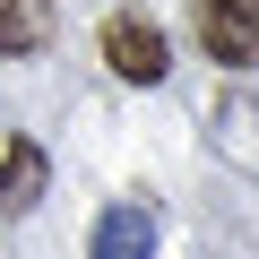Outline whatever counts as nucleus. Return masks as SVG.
<instances>
[{
  "instance_id": "obj_1",
  "label": "nucleus",
  "mask_w": 259,
  "mask_h": 259,
  "mask_svg": "<svg viewBox=\"0 0 259 259\" xmlns=\"http://www.w3.org/2000/svg\"><path fill=\"white\" fill-rule=\"evenodd\" d=\"M104 61H112V78H130V87H156L164 69H173V52H164V35L139 18V9H121V18H104Z\"/></svg>"
},
{
  "instance_id": "obj_2",
  "label": "nucleus",
  "mask_w": 259,
  "mask_h": 259,
  "mask_svg": "<svg viewBox=\"0 0 259 259\" xmlns=\"http://www.w3.org/2000/svg\"><path fill=\"white\" fill-rule=\"evenodd\" d=\"M199 44L216 69H250L259 61V0H199Z\"/></svg>"
},
{
  "instance_id": "obj_3",
  "label": "nucleus",
  "mask_w": 259,
  "mask_h": 259,
  "mask_svg": "<svg viewBox=\"0 0 259 259\" xmlns=\"http://www.w3.org/2000/svg\"><path fill=\"white\" fill-rule=\"evenodd\" d=\"M87 259H156V216H147L139 199H112V207L95 216Z\"/></svg>"
},
{
  "instance_id": "obj_4",
  "label": "nucleus",
  "mask_w": 259,
  "mask_h": 259,
  "mask_svg": "<svg viewBox=\"0 0 259 259\" xmlns=\"http://www.w3.org/2000/svg\"><path fill=\"white\" fill-rule=\"evenodd\" d=\"M44 182H52L44 147H35V139H9V156H0V216H26V207L44 199Z\"/></svg>"
},
{
  "instance_id": "obj_5",
  "label": "nucleus",
  "mask_w": 259,
  "mask_h": 259,
  "mask_svg": "<svg viewBox=\"0 0 259 259\" xmlns=\"http://www.w3.org/2000/svg\"><path fill=\"white\" fill-rule=\"evenodd\" d=\"M52 44V0H0V61H26Z\"/></svg>"
},
{
  "instance_id": "obj_6",
  "label": "nucleus",
  "mask_w": 259,
  "mask_h": 259,
  "mask_svg": "<svg viewBox=\"0 0 259 259\" xmlns=\"http://www.w3.org/2000/svg\"><path fill=\"white\" fill-rule=\"evenodd\" d=\"M216 156L242 164V173H259V95H233L216 112Z\"/></svg>"
}]
</instances>
